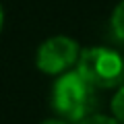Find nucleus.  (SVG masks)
<instances>
[{
  "instance_id": "nucleus-2",
  "label": "nucleus",
  "mask_w": 124,
  "mask_h": 124,
  "mask_svg": "<svg viewBox=\"0 0 124 124\" xmlns=\"http://www.w3.org/2000/svg\"><path fill=\"white\" fill-rule=\"evenodd\" d=\"M77 70L95 89H114L124 85V56L112 48L95 46L81 52Z\"/></svg>"
},
{
  "instance_id": "nucleus-7",
  "label": "nucleus",
  "mask_w": 124,
  "mask_h": 124,
  "mask_svg": "<svg viewBox=\"0 0 124 124\" xmlns=\"http://www.w3.org/2000/svg\"><path fill=\"white\" fill-rule=\"evenodd\" d=\"M41 124H68V122L62 120V118H50V120H46V122H41Z\"/></svg>"
},
{
  "instance_id": "nucleus-1",
  "label": "nucleus",
  "mask_w": 124,
  "mask_h": 124,
  "mask_svg": "<svg viewBox=\"0 0 124 124\" xmlns=\"http://www.w3.org/2000/svg\"><path fill=\"white\" fill-rule=\"evenodd\" d=\"M97 106L95 87L83 79L79 70L64 72L52 87V110L66 122L85 120Z\"/></svg>"
},
{
  "instance_id": "nucleus-6",
  "label": "nucleus",
  "mask_w": 124,
  "mask_h": 124,
  "mask_svg": "<svg viewBox=\"0 0 124 124\" xmlns=\"http://www.w3.org/2000/svg\"><path fill=\"white\" fill-rule=\"evenodd\" d=\"M79 124H120L116 118H112V116H103V114H91L87 116L85 120H81Z\"/></svg>"
},
{
  "instance_id": "nucleus-3",
  "label": "nucleus",
  "mask_w": 124,
  "mask_h": 124,
  "mask_svg": "<svg viewBox=\"0 0 124 124\" xmlns=\"http://www.w3.org/2000/svg\"><path fill=\"white\" fill-rule=\"evenodd\" d=\"M79 56H81V50L75 39L56 35L46 39L39 46L35 64L46 75H64V70H68L72 64L79 62Z\"/></svg>"
},
{
  "instance_id": "nucleus-5",
  "label": "nucleus",
  "mask_w": 124,
  "mask_h": 124,
  "mask_svg": "<svg viewBox=\"0 0 124 124\" xmlns=\"http://www.w3.org/2000/svg\"><path fill=\"white\" fill-rule=\"evenodd\" d=\"M112 112H114V118L120 124H124V85L118 89V93L112 99Z\"/></svg>"
},
{
  "instance_id": "nucleus-4",
  "label": "nucleus",
  "mask_w": 124,
  "mask_h": 124,
  "mask_svg": "<svg viewBox=\"0 0 124 124\" xmlns=\"http://www.w3.org/2000/svg\"><path fill=\"white\" fill-rule=\"evenodd\" d=\"M110 25H112V33L116 35V39L124 41V0L114 8Z\"/></svg>"
},
{
  "instance_id": "nucleus-8",
  "label": "nucleus",
  "mask_w": 124,
  "mask_h": 124,
  "mask_svg": "<svg viewBox=\"0 0 124 124\" xmlns=\"http://www.w3.org/2000/svg\"><path fill=\"white\" fill-rule=\"evenodd\" d=\"M2 23H4V13H2V6H0V29H2Z\"/></svg>"
}]
</instances>
